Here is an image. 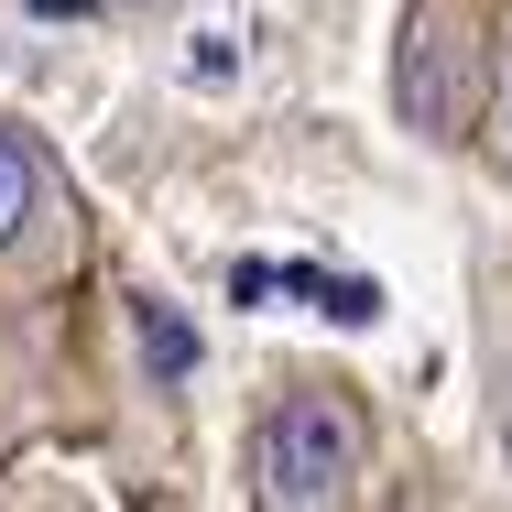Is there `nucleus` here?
I'll return each instance as SVG.
<instances>
[{
    "mask_svg": "<svg viewBox=\"0 0 512 512\" xmlns=\"http://www.w3.org/2000/svg\"><path fill=\"white\" fill-rule=\"evenodd\" d=\"M251 502L262 512H349L371 502V469H382V425L360 404V382L338 371H295L273 382L251 414Z\"/></svg>",
    "mask_w": 512,
    "mask_h": 512,
    "instance_id": "f257e3e1",
    "label": "nucleus"
},
{
    "mask_svg": "<svg viewBox=\"0 0 512 512\" xmlns=\"http://www.w3.org/2000/svg\"><path fill=\"white\" fill-rule=\"evenodd\" d=\"M88 197L33 109H0V306H66L88 284Z\"/></svg>",
    "mask_w": 512,
    "mask_h": 512,
    "instance_id": "f03ea898",
    "label": "nucleus"
},
{
    "mask_svg": "<svg viewBox=\"0 0 512 512\" xmlns=\"http://www.w3.org/2000/svg\"><path fill=\"white\" fill-rule=\"evenodd\" d=\"M491 44H502V0H404L393 33V120L436 153L480 142V99H491Z\"/></svg>",
    "mask_w": 512,
    "mask_h": 512,
    "instance_id": "7ed1b4c3",
    "label": "nucleus"
},
{
    "mask_svg": "<svg viewBox=\"0 0 512 512\" xmlns=\"http://www.w3.org/2000/svg\"><path fill=\"white\" fill-rule=\"evenodd\" d=\"M480 153H502V175H512V0H502V44H491V99H480Z\"/></svg>",
    "mask_w": 512,
    "mask_h": 512,
    "instance_id": "20e7f679",
    "label": "nucleus"
}]
</instances>
